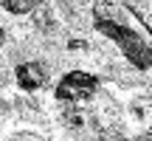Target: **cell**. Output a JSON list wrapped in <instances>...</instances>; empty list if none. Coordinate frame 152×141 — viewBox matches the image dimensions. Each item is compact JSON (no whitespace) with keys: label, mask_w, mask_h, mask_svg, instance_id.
<instances>
[{"label":"cell","mask_w":152,"mask_h":141,"mask_svg":"<svg viewBox=\"0 0 152 141\" xmlns=\"http://www.w3.org/2000/svg\"><path fill=\"white\" fill-rule=\"evenodd\" d=\"M3 40H6V28H3V23H0V45H3Z\"/></svg>","instance_id":"5b68a950"},{"label":"cell","mask_w":152,"mask_h":141,"mask_svg":"<svg viewBox=\"0 0 152 141\" xmlns=\"http://www.w3.org/2000/svg\"><path fill=\"white\" fill-rule=\"evenodd\" d=\"M54 3V0H0V6H3L9 14L14 17H26V14H34V11H39L42 6Z\"/></svg>","instance_id":"277c9868"},{"label":"cell","mask_w":152,"mask_h":141,"mask_svg":"<svg viewBox=\"0 0 152 141\" xmlns=\"http://www.w3.org/2000/svg\"><path fill=\"white\" fill-rule=\"evenodd\" d=\"M99 87H102V82H99L96 73L82 70V68L79 70H68V73L56 82L54 99L59 104H82V102H87V99L96 96Z\"/></svg>","instance_id":"7a4b0ae2"},{"label":"cell","mask_w":152,"mask_h":141,"mask_svg":"<svg viewBox=\"0 0 152 141\" xmlns=\"http://www.w3.org/2000/svg\"><path fill=\"white\" fill-rule=\"evenodd\" d=\"M48 79H51V70L39 59H26V62H20V65L14 68V82H17V87L26 90V93L42 90V87L48 85Z\"/></svg>","instance_id":"3957f363"},{"label":"cell","mask_w":152,"mask_h":141,"mask_svg":"<svg viewBox=\"0 0 152 141\" xmlns=\"http://www.w3.org/2000/svg\"><path fill=\"white\" fill-rule=\"evenodd\" d=\"M93 28L121 51L135 70H152V26L124 0H99L93 6Z\"/></svg>","instance_id":"6da1fadb"}]
</instances>
